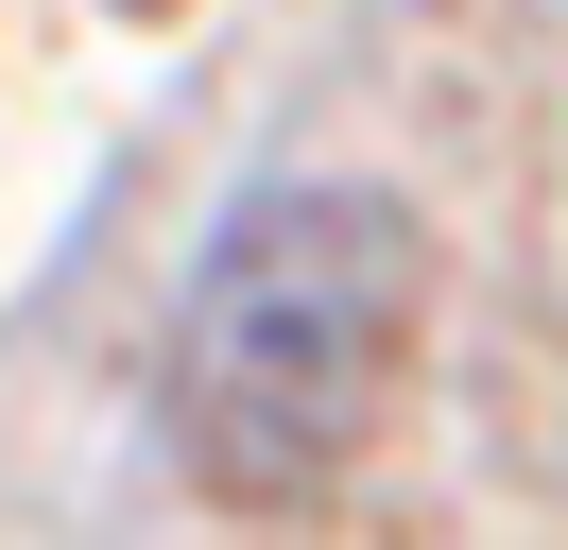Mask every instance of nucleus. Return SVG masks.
I'll return each instance as SVG.
<instances>
[{
  "label": "nucleus",
  "mask_w": 568,
  "mask_h": 550,
  "mask_svg": "<svg viewBox=\"0 0 568 550\" xmlns=\"http://www.w3.org/2000/svg\"><path fill=\"white\" fill-rule=\"evenodd\" d=\"M396 327H414V224L379 190H258L207 241L190 327H173V412L207 481L276 499V481L345 465V430L396 378Z\"/></svg>",
  "instance_id": "f257e3e1"
}]
</instances>
